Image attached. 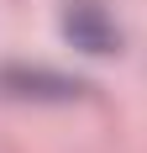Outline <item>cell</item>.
I'll use <instances>...</instances> for the list:
<instances>
[{
    "label": "cell",
    "instance_id": "cell-1",
    "mask_svg": "<svg viewBox=\"0 0 147 153\" xmlns=\"http://www.w3.org/2000/svg\"><path fill=\"white\" fill-rule=\"evenodd\" d=\"M89 95L84 79L42 69V63H0V100H37V106H63Z\"/></svg>",
    "mask_w": 147,
    "mask_h": 153
},
{
    "label": "cell",
    "instance_id": "cell-2",
    "mask_svg": "<svg viewBox=\"0 0 147 153\" xmlns=\"http://www.w3.org/2000/svg\"><path fill=\"white\" fill-rule=\"evenodd\" d=\"M63 37L84 53H116L121 48V32L100 0H68L63 5Z\"/></svg>",
    "mask_w": 147,
    "mask_h": 153
}]
</instances>
